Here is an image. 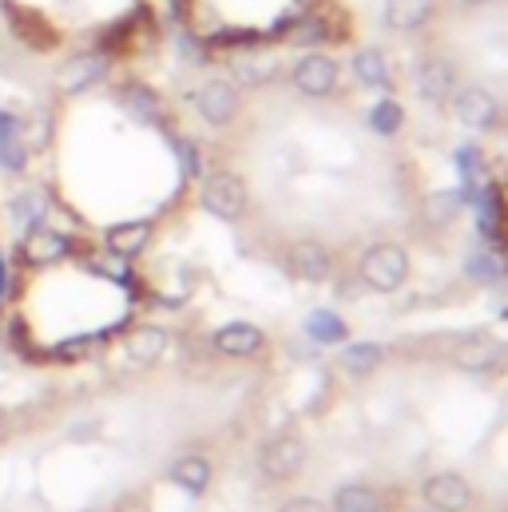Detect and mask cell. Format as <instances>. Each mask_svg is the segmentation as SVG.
<instances>
[{
	"label": "cell",
	"mask_w": 508,
	"mask_h": 512,
	"mask_svg": "<svg viewBox=\"0 0 508 512\" xmlns=\"http://www.w3.org/2000/svg\"><path fill=\"white\" fill-rule=\"evenodd\" d=\"M338 362H342V370L350 378H370V374H378L381 366H385V350H381L378 342H354V346L342 350Z\"/></svg>",
	"instance_id": "obj_22"
},
{
	"label": "cell",
	"mask_w": 508,
	"mask_h": 512,
	"mask_svg": "<svg viewBox=\"0 0 508 512\" xmlns=\"http://www.w3.org/2000/svg\"><path fill=\"white\" fill-rule=\"evenodd\" d=\"M334 512H381L378 489L362 485V481H350L334 493Z\"/></svg>",
	"instance_id": "obj_24"
},
{
	"label": "cell",
	"mask_w": 508,
	"mask_h": 512,
	"mask_svg": "<svg viewBox=\"0 0 508 512\" xmlns=\"http://www.w3.org/2000/svg\"><path fill=\"white\" fill-rule=\"evenodd\" d=\"M453 116H457V124H465L469 131H493L501 124V100L489 88L469 84V88L453 92Z\"/></svg>",
	"instance_id": "obj_7"
},
{
	"label": "cell",
	"mask_w": 508,
	"mask_h": 512,
	"mask_svg": "<svg viewBox=\"0 0 508 512\" xmlns=\"http://www.w3.org/2000/svg\"><path fill=\"white\" fill-rule=\"evenodd\" d=\"M116 104L124 108L127 120H135V124H143V128L163 124V96H159L151 84H143V80L120 84V88H116Z\"/></svg>",
	"instance_id": "obj_11"
},
{
	"label": "cell",
	"mask_w": 508,
	"mask_h": 512,
	"mask_svg": "<svg viewBox=\"0 0 508 512\" xmlns=\"http://www.w3.org/2000/svg\"><path fill=\"white\" fill-rule=\"evenodd\" d=\"M421 497L433 512H465L473 505V489H469V481L461 473H433L425 481Z\"/></svg>",
	"instance_id": "obj_12"
},
{
	"label": "cell",
	"mask_w": 508,
	"mask_h": 512,
	"mask_svg": "<svg viewBox=\"0 0 508 512\" xmlns=\"http://www.w3.org/2000/svg\"><path fill=\"white\" fill-rule=\"evenodd\" d=\"M278 512H330L322 501H314V497H290V501H282Z\"/></svg>",
	"instance_id": "obj_28"
},
{
	"label": "cell",
	"mask_w": 508,
	"mask_h": 512,
	"mask_svg": "<svg viewBox=\"0 0 508 512\" xmlns=\"http://www.w3.org/2000/svg\"><path fill=\"white\" fill-rule=\"evenodd\" d=\"M437 16V0H385L381 20L393 32H417Z\"/></svg>",
	"instance_id": "obj_18"
},
{
	"label": "cell",
	"mask_w": 508,
	"mask_h": 512,
	"mask_svg": "<svg viewBox=\"0 0 508 512\" xmlns=\"http://www.w3.org/2000/svg\"><path fill=\"white\" fill-rule=\"evenodd\" d=\"M350 72H354V80H358L362 88H374V92L389 88V80H393L389 60H385L381 48H358L354 60H350Z\"/></svg>",
	"instance_id": "obj_20"
},
{
	"label": "cell",
	"mask_w": 508,
	"mask_h": 512,
	"mask_svg": "<svg viewBox=\"0 0 508 512\" xmlns=\"http://www.w3.org/2000/svg\"><path fill=\"white\" fill-rule=\"evenodd\" d=\"M358 274H362V282H366L370 290L393 294V290H401L405 278H409V255H405V247H397V243H374V247L362 255V262H358Z\"/></svg>",
	"instance_id": "obj_2"
},
{
	"label": "cell",
	"mask_w": 508,
	"mask_h": 512,
	"mask_svg": "<svg viewBox=\"0 0 508 512\" xmlns=\"http://www.w3.org/2000/svg\"><path fill=\"white\" fill-rule=\"evenodd\" d=\"M68 255H72V235L56 231L52 223L32 227L16 247V262H24V266H52V262H64Z\"/></svg>",
	"instance_id": "obj_9"
},
{
	"label": "cell",
	"mask_w": 508,
	"mask_h": 512,
	"mask_svg": "<svg viewBox=\"0 0 508 512\" xmlns=\"http://www.w3.org/2000/svg\"><path fill=\"white\" fill-rule=\"evenodd\" d=\"M199 203H203V211H207L211 219H223V223H239V219L247 215V203H251V195H247V183H243V175H235V171H215L211 179H203Z\"/></svg>",
	"instance_id": "obj_1"
},
{
	"label": "cell",
	"mask_w": 508,
	"mask_h": 512,
	"mask_svg": "<svg viewBox=\"0 0 508 512\" xmlns=\"http://www.w3.org/2000/svg\"><path fill=\"white\" fill-rule=\"evenodd\" d=\"M191 108L199 112V120L207 128H227L243 112V92L231 80H207V84H199L191 92Z\"/></svg>",
	"instance_id": "obj_4"
},
{
	"label": "cell",
	"mask_w": 508,
	"mask_h": 512,
	"mask_svg": "<svg viewBox=\"0 0 508 512\" xmlns=\"http://www.w3.org/2000/svg\"><path fill=\"white\" fill-rule=\"evenodd\" d=\"M505 270H508V243H505Z\"/></svg>",
	"instance_id": "obj_30"
},
{
	"label": "cell",
	"mask_w": 508,
	"mask_h": 512,
	"mask_svg": "<svg viewBox=\"0 0 508 512\" xmlns=\"http://www.w3.org/2000/svg\"><path fill=\"white\" fill-rule=\"evenodd\" d=\"M215 350L227 354V358H254L262 346H266V334L254 326V322H227L215 330Z\"/></svg>",
	"instance_id": "obj_17"
},
{
	"label": "cell",
	"mask_w": 508,
	"mask_h": 512,
	"mask_svg": "<svg viewBox=\"0 0 508 512\" xmlns=\"http://www.w3.org/2000/svg\"><path fill=\"white\" fill-rule=\"evenodd\" d=\"M465 211V191L461 187H441V191H429L425 203H421V215L429 227H449L457 215Z\"/></svg>",
	"instance_id": "obj_21"
},
{
	"label": "cell",
	"mask_w": 508,
	"mask_h": 512,
	"mask_svg": "<svg viewBox=\"0 0 508 512\" xmlns=\"http://www.w3.org/2000/svg\"><path fill=\"white\" fill-rule=\"evenodd\" d=\"M175 155H179V167H183V175H187V179H199V175H203V155H199L195 139L175 135Z\"/></svg>",
	"instance_id": "obj_26"
},
{
	"label": "cell",
	"mask_w": 508,
	"mask_h": 512,
	"mask_svg": "<svg viewBox=\"0 0 508 512\" xmlns=\"http://www.w3.org/2000/svg\"><path fill=\"white\" fill-rule=\"evenodd\" d=\"M147 243H151V223L147 219H124V223H112L108 227V235H104V247H108V255L124 258H139L147 251Z\"/></svg>",
	"instance_id": "obj_16"
},
{
	"label": "cell",
	"mask_w": 508,
	"mask_h": 512,
	"mask_svg": "<svg viewBox=\"0 0 508 512\" xmlns=\"http://www.w3.org/2000/svg\"><path fill=\"white\" fill-rule=\"evenodd\" d=\"M282 262H286V274L298 278V282H322L330 274V251L322 243H314V239L290 243V251H286Z\"/></svg>",
	"instance_id": "obj_14"
},
{
	"label": "cell",
	"mask_w": 508,
	"mask_h": 512,
	"mask_svg": "<svg viewBox=\"0 0 508 512\" xmlns=\"http://www.w3.org/2000/svg\"><path fill=\"white\" fill-rule=\"evenodd\" d=\"M171 350V334L163 326H135L124 334V354L131 366H155Z\"/></svg>",
	"instance_id": "obj_15"
},
{
	"label": "cell",
	"mask_w": 508,
	"mask_h": 512,
	"mask_svg": "<svg viewBox=\"0 0 508 512\" xmlns=\"http://www.w3.org/2000/svg\"><path fill=\"white\" fill-rule=\"evenodd\" d=\"M8 223H12L16 235H28L32 227L52 223V195L40 183H28V187L12 191V199H8Z\"/></svg>",
	"instance_id": "obj_10"
},
{
	"label": "cell",
	"mask_w": 508,
	"mask_h": 512,
	"mask_svg": "<svg viewBox=\"0 0 508 512\" xmlns=\"http://www.w3.org/2000/svg\"><path fill=\"white\" fill-rule=\"evenodd\" d=\"M469 274L477 278V282H493L501 270H497V258L493 255H481V258H469Z\"/></svg>",
	"instance_id": "obj_27"
},
{
	"label": "cell",
	"mask_w": 508,
	"mask_h": 512,
	"mask_svg": "<svg viewBox=\"0 0 508 512\" xmlns=\"http://www.w3.org/2000/svg\"><path fill=\"white\" fill-rule=\"evenodd\" d=\"M171 485H179L183 493L191 497H203L211 489V461L203 453H183L175 465H171Z\"/></svg>",
	"instance_id": "obj_19"
},
{
	"label": "cell",
	"mask_w": 508,
	"mask_h": 512,
	"mask_svg": "<svg viewBox=\"0 0 508 512\" xmlns=\"http://www.w3.org/2000/svg\"><path fill=\"white\" fill-rule=\"evenodd\" d=\"M108 72H112L108 52L88 48V52H72V56L56 68L52 84H56V92H60V96H84V92H92L96 84H104V80H108Z\"/></svg>",
	"instance_id": "obj_3"
},
{
	"label": "cell",
	"mask_w": 508,
	"mask_h": 512,
	"mask_svg": "<svg viewBox=\"0 0 508 512\" xmlns=\"http://www.w3.org/2000/svg\"><path fill=\"white\" fill-rule=\"evenodd\" d=\"M258 469L270 481H294L306 469V441L298 433H278L270 441H262L258 449Z\"/></svg>",
	"instance_id": "obj_5"
},
{
	"label": "cell",
	"mask_w": 508,
	"mask_h": 512,
	"mask_svg": "<svg viewBox=\"0 0 508 512\" xmlns=\"http://www.w3.org/2000/svg\"><path fill=\"white\" fill-rule=\"evenodd\" d=\"M306 338L318 342V346H342V342L350 338V326H346V318L334 314V310H314V314L306 318Z\"/></svg>",
	"instance_id": "obj_23"
},
{
	"label": "cell",
	"mask_w": 508,
	"mask_h": 512,
	"mask_svg": "<svg viewBox=\"0 0 508 512\" xmlns=\"http://www.w3.org/2000/svg\"><path fill=\"white\" fill-rule=\"evenodd\" d=\"M461 4H469V8H481V4H493V0H461Z\"/></svg>",
	"instance_id": "obj_29"
},
{
	"label": "cell",
	"mask_w": 508,
	"mask_h": 512,
	"mask_svg": "<svg viewBox=\"0 0 508 512\" xmlns=\"http://www.w3.org/2000/svg\"><path fill=\"white\" fill-rule=\"evenodd\" d=\"M84 512H96V509H84Z\"/></svg>",
	"instance_id": "obj_32"
},
{
	"label": "cell",
	"mask_w": 508,
	"mask_h": 512,
	"mask_svg": "<svg viewBox=\"0 0 508 512\" xmlns=\"http://www.w3.org/2000/svg\"><path fill=\"white\" fill-rule=\"evenodd\" d=\"M370 128L378 131V135H397V131L405 128V108L385 96V100H378L370 108Z\"/></svg>",
	"instance_id": "obj_25"
},
{
	"label": "cell",
	"mask_w": 508,
	"mask_h": 512,
	"mask_svg": "<svg viewBox=\"0 0 508 512\" xmlns=\"http://www.w3.org/2000/svg\"><path fill=\"white\" fill-rule=\"evenodd\" d=\"M290 84H294L302 96L322 100V96H330V92L338 88V60L326 56V52H306V56L290 68Z\"/></svg>",
	"instance_id": "obj_8"
},
{
	"label": "cell",
	"mask_w": 508,
	"mask_h": 512,
	"mask_svg": "<svg viewBox=\"0 0 508 512\" xmlns=\"http://www.w3.org/2000/svg\"><path fill=\"white\" fill-rule=\"evenodd\" d=\"M508 362V350L493 334H465L453 342V366L465 374H493Z\"/></svg>",
	"instance_id": "obj_6"
},
{
	"label": "cell",
	"mask_w": 508,
	"mask_h": 512,
	"mask_svg": "<svg viewBox=\"0 0 508 512\" xmlns=\"http://www.w3.org/2000/svg\"><path fill=\"white\" fill-rule=\"evenodd\" d=\"M0 433H4V413H0Z\"/></svg>",
	"instance_id": "obj_31"
},
{
	"label": "cell",
	"mask_w": 508,
	"mask_h": 512,
	"mask_svg": "<svg viewBox=\"0 0 508 512\" xmlns=\"http://www.w3.org/2000/svg\"><path fill=\"white\" fill-rule=\"evenodd\" d=\"M413 84H417V96H421V100L445 104V100H453V92H457V68H453L449 60H441V56H425V60L417 64Z\"/></svg>",
	"instance_id": "obj_13"
}]
</instances>
